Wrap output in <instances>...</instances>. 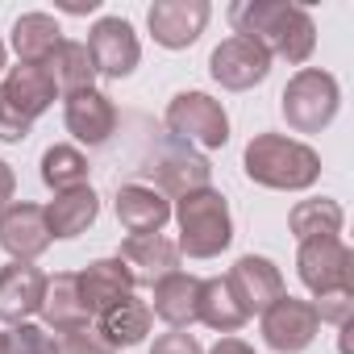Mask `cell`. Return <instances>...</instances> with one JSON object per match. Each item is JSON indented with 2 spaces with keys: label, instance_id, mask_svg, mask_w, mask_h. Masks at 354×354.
<instances>
[{
  "label": "cell",
  "instance_id": "1",
  "mask_svg": "<svg viewBox=\"0 0 354 354\" xmlns=\"http://www.w3.org/2000/svg\"><path fill=\"white\" fill-rule=\"evenodd\" d=\"M234 38H250L267 50V59H283L292 67L308 63L317 50V26L308 9L283 5V0H238L230 5Z\"/></svg>",
  "mask_w": 354,
  "mask_h": 354
},
{
  "label": "cell",
  "instance_id": "2",
  "mask_svg": "<svg viewBox=\"0 0 354 354\" xmlns=\"http://www.w3.org/2000/svg\"><path fill=\"white\" fill-rule=\"evenodd\" d=\"M246 180L271 192H308L321 180V154L308 142L283 138V133H254L246 154Z\"/></svg>",
  "mask_w": 354,
  "mask_h": 354
},
{
  "label": "cell",
  "instance_id": "3",
  "mask_svg": "<svg viewBox=\"0 0 354 354\" xmlns=\"http://www.w3.org/2000/svg\"><path fill=\"white\" fill-rule=\"evenodd\" d=\"M175 221H180V254L188 259H217L234 242V217L230 201L217 188H196L175 201Z\"/></svg>",
  "mask_w": 354,
  "mask_h": 354
},
{
  "label": "cell",
  "instance_id": "4",
  "mask_svg": "<svg viewBox=\"0 0 354 354\" xmlns=\"http://www.w3.org/2000/svg\"><path fill=\"white\" fill-rule=\"evenodd\" d=\"M337 104H342L337 80L321 67H300L279 96V113H283L288 129H296V133H321L337 117Z\"/></svg>",
  "mask_w": 354,
  "mask_h": 354
},
{
  "label": "cell",
  "instance_id": "5",
  "mask_svg": "<svg viewBox=\"0 0 354 354\" xmlns=\"http://www.w3.org/2000/svg\"><path fill=\"white\" fill-rule=\"evenodd\" d=\"M162 121H167L171 138H180L184 146L221 150L230 142V117H225L221 100H213L209 92H180V96H171Z\"/></svg>",
  "mask_w": 354,
  "mask_h": 354
},
{
  "label": "cell",
  "instance_id": "6",
  "mask_svg": "<svg viewBox=\"0 0 354 354\" xmlns=\"http://www.w3.org/2000/svg\"><path fill=\"white\" fill-rule=\"evenodd\" d=\"M138 175H146L150 188H158L162 196H175V201H180V196H188V192H196V188H209L213 167H209L205 154H196V150L184 146L180 138H167L162 146H154L150 158H142Z\"/></svg>",
  "mask_w": 354,
  "mask_h": 354
},
{
  "label": "cell",
  "instance_id": "7",
  "mask_svg": "<svg viewBox=\"0 0 354 354\" xmlns=\"http://www.w3.org/2000/svg\"><path fill=\"white\" fill-rule=\"evenodd\" d=\"M296 271L300 283L313 296H329V292H354V254L342 238H313L300 242L296 254Z\"/></svg>",
  "mask_w": 354,
  "mask_h": 354
},
{
  "label": "cell",
  "instance_id": "8",
  "mask_svg": "<svg viewBox=\"0 0 354 354\" xmlns=\"http://www.w3.org/2000/svg\"><path fill=\"white\" fill-rule=\"evenodd\" d=\"M321 329V317L313 308V300H300V296H279L267 313H263V342L279 354H300L313 346Z\"/></svg>",
  "mask_w": 354,
  "mask_h": 354
},
{
  "label": "cell",
  "instance_id": "9",
  "mask_svg": "<svg viewBox=\"0 0 354 354\" xmlns=\"http://www.w3.org/2000/svg\"><path fill=\"white\" fill-rule=\"evenodd\" d=\"M213 17V5L209 0H154L150 13H146V26H150V38L167 50H188L205 26Z\"/></svg>",
  "mask_w": 354,
  "mask_h": 354
},
{
  "label": "cell",
  "instance_id": "10",
  "mask_svg": "<svg viewBox=\"0 0 354 354\" xmlns=\"http://www.w3.org/2000/svg\"><path fill=\"white\" fill-rule=\"evenodd\" d=\"M50 225L46 209L30 201H13L0 209V250L13 254V263H34L50 250Z\"/></svg>",
  "mask_w": 354,
  "mask_h": 354
},
{
  "label": "cell",
  "instance_id": "11",
  "mask_svg": "<svg viewBox=\"0 0 354 354\" xmlns=\"http://www.w3.org/2000/svg\"><path fill=\"white\" fill-rule=\"evenodd\" d=\"M88 55L96 63V75H109V80H125L133 75L138 59H142V46H138V34L125 17H100L92 30H88Z\"/></svg>",
  "mask_w": 354,
  "mask_h": 354
},
{
  "label": "cell",
  "instance_id": "12",
  "mask_svg": "<svg viewBox=\"0 0 354 354\" xmlns=\"http://www.w3.org/2000/svg\"><path fill=\"white\" fill-rule=\"evenodd\" d=\"M225 283H230V292H234V300L242 304L246 317H254V313L263 317V313L288 292L279 267H275L271 259H263V254H242V259L230 267Z\"/></svg>",
  "mask_w": 354,
  "mask_h": 354
},
{
  "label": "cell",
  "instance_id": "13",
  "mask_svg": "<svg viewBox=\"0 0 354 354\" xmlns=\"http://www.w3.org/2000/svg\"><path fill=\"white\" fill-rule=\"evenodd\" d=\"M209 75L230 92H246V88H254V84H263L271 75V59L250 38H225L209 55Z\"/></svg>",
  "mask_w": 354,
  "mask_h": 354
},
{
  "label": "cell",
  "instance_id": "14",
  "mask_svg": "<svg viewBox=\"0 0 354 354\" xmlns=\"http://www.w3.org/2000/svg\"><path fill=\"white\" fill-rule=\"evenodd\" d=\"M42 292H46V271L34 263H9L0 267V321L5 325H21L42 308Z\"/></svg>",
  "mask_w": 354,
  "mask_h": 354
},
{
  "label": "cell",
  "instance_id": "15",
  "mask_svg": "<svg viewBox=\"0 0 354 354\" xmlns=\"http://www.w3.org/2000/svg\"><path fill=\"white\" fill-rule=\"evenodd\" d=\"M63 121H67V133H71L75 142H84V146L96 150V146H104V142L113 138V129H117V109H113V100H109L104 92L88 88V92L67 96Z\"/></svg>",
  "mask_w": 354,
  "mask_h": 354
},
{
  "label": "cell",
  "instance_id": "16",
  "mask_svg": "<svg viewBox=\"0 0 354 354\" xmlns=\"http://www.w3.org/2000/svg\"><path fill=\"white\" fill-rule=\"evenodd\" d=\"M117 259L129 267L133 283H146V288H154V283L167 279L171 271H180V246H175L171 238H162V234H138V238H125Z\"/></svg>",
  "mask_w": 354,
  "mask_h": 354
},
{
  "label": "cell",
  "instance_id": "17",
  "mask_svg": "<svg viewBox=\"0 0 354 354\" xmlns=\"http://www.w3.org/2000/svg\"><path fill=\"white\" fill-rule=\"evenodd\" d=\"M150 317L167 321L171 329H192L201 321V279L171 271L167 279L154 283V300H150Z\"/></svg>",
  "mask_w": 354,
  "mask_h": 354
},
{
  "label": "cell",
  "instance_id": "18",
  "mask_svg": "<svg viewBox=\"0 0 354 354\" xmlns=\"http://www.w3.org/2000/svg\"><path fill=\"white\" fill-rule=\"evenodd\" d=\"M117 221L129 238L158 234L171 221V201L150 184H121L117 188Z\"/></svg>",
  "mask_w": 354,
  "mask_h": 354
},
{
  "label": "cell",
  "instance_id": "19",
  "mask_svg": "<svg viewBox=\"0 0 354 354\" xmlns=\"http://www.w3.org/2000/svg\"><path fill=\"white\" fill-rule=\"evenodd\" d=\"M150 304L146 300H138L133 292L129 296H121L117 304H109L104 313H96V321H92V329L104 337V346L117 354V350H129V346H138V342H146V333H150Z\"/></svg>",
  "mask_w": 354,
  "mask_h": 354
},
{
  "label": "cell",
  "instance_id": "20",
  "mask_svg": "<svg viewBox=\"0 0 354 354\" xmlns=\"http://www.w3.org/2000/svg\"><path fill=\"white\" fill-rule=\"evenodd\" d=\"M38 313H42V321H46L55 333L92 325V313L84 308V296H80V275H75V271L46 275V292H42V308H38Z\"/></svg>",
  "mask_w": 354,
  "mask_h": 354
},
{
  "label": "cell",
  "instance_id": "21",
  "mask_svg": "<svg viewBox=\"0 0 354 354\" xmlns=\"http://www.w3.org/2000/svg\"><path fill=\"white\" fill-rule=\"evenodd\" d=\"M0 92L9 96V104H13L26 121H38V117L55 104V96H59L50 71H46V67H34V63L9 67V75H5V84H0Z\"/></svg>",
  "mask_w": 354,
  "mask_h": 354
},
{
  "label": "cell",
  "instance_id": "22",
  "mask_svg": "<svg viewBox=\"0 0 354 354\" xmlns=\"http://www.w3.org/2000/svg\"><path fill=\"white\" fill-rule=\"evenodd\" d=\"M75 275H80V296H84V308L92 313V321H96V313H104L109 304H117L121 296L133 292V275L121 259H96Z\"/></svg>",
  "mask_w": 354,
  "mask_h": 354
},
{
  "label": "cell",
  "instance_id": "23",
  "mask_svg": "<svg viewBox=\"0 0 354 354\" xmlns=\"http://www.w3.org/2000/svg\"><path fill=\"white\" fill-rule=\"evenodd\" d=\"M100 217V201L92 188H71V192H59L50 205H46V225H50V238H80L88 234V225Z\"/></svg>",
  "mask_w": 354,
  "mask_h": 354
},
{
  "label": "cell",
  "instance_id": "24",
  "mask_svg": "<svg viewBox=\"0 0 354 354\" xmlns=\"http://www.w3.org/2000/svg\"><path fill=\"white\" fill-rule=\"evenodd\" d=\"M59 46H63V30L50 13H21L13 21V50H17L21 63L42 67Z\"/></svg>",
  "mask_w": 354,
  "mask_h": 354
},
{
  "label": "cell",
  "instance_id": "25",
  "mask_svg": "<svg viewBox=\"0 0 354 354\" xmlns=\"http://www.w3.org/2000/svg\"><path fill=\"white\" fill-rule=\"evenodd\" d=\"M42 67L50 71V80H55V88H59L63 96L88 92V88L96 84V63H92L88 46H84V42H71V38H63V46H59Z\"/></svg>",
  "mask_w": 354,
  "mask_h": 354
},
{
  "label": "cell",
  "instance_id": "26",
  "mask_svg": "<svg viewBox=\"0 0 354 354\" xmlns=\"http://www.w3.org/2000/svg\"><path fill=\"white\" fill-rule=\"evenodd\" d=\"M342 221H346V213H342V205L337 201H300L292 213H288V230H292V238L296 242H313V238H337L342 234Z\"/></svg>",
  "mask_w": 354,
  "mask_h": 354
},
{
  "label": "cell",
  "instance_id": "27",
  "mask_svg": "<svg viewBox=\"0 0 354 354\" xmlns=\"http://www.w3.org/2000/svg\"><path fill=\"white\" fill-rule=\"evenodd\" d=\"M201 321L209 325V329H217V333H238L250 317L242 313V304L234 300V292H230V283L221 279V275H213V279H201Z\"/></svg>",
  "mask_w": 354,
  "mask_h": 354
},
{
  "label": "cell",
  "instance_id": "28",
  "mask_svg": "<svg viewBox=\"0 0 354 354\" xmlns=\"http://www.w3.org/2000/svg\"><path fill=\"white\" fill-rule=\"evenodd\" d=\"M38 175L55 196L71 188H88V158L80 146H50L38 162Z\"/></svg>",
  "mask_w": 354,
  "mask_h": 354
},
{
  "label": "cell",
  "instance_id": "29",
  "mask_svg": "<svg viewBox=\"0 0 354 354\" xmlns=\"http://www.w3.org/2000/svg\"><path fill=\"white\" fill-rule=\"evenodd\" d=\"M5 342H9V354H59V342L42 325H30V321L13 325L5 333Z\"/></svg>",
  "mask_w": 354,
  "mask_h": 354
},
{
  "label": "cell",
  "instance_id": "30",
  "mask_svg": "<svg viewBox=\"0 0 354 354\" xmlns=\"http://www.w3.org/2000/svg\"><path fill=\"white\" fill-rule=\"evenodd\" d=\"M313 308H317L321 321H329V325L342 329V325L354 317V292H329V296H317Z\"/></svg>",
  "mask_w": 354,
  "mask_h": 354
},
{
  "label": "cell",
  "instance_id": "31",
  "mask_svg": "<svg viewBox=\"0 0 354 354\" xmlns=\"http://www.w3.org/2000/svg\"><path fill=\"white\" fill-rule=\"evenodd\" d=\"M59 354H113V350L104 346V337L92 325H84V329H67L59 337Z\"/></svg>",
  "mask_w": 354,
  "mask_h": 354
},
{
  "label": "cell",
  "instance_id": "32",
  "mask_svg": "<svg viewBox=\"0 0 354 354\" xmlns=\"http://www.w3.org/2000/svg\"><path fill=\"white\" fill-rule=\"evenodd\" d=\"M30 129H34V121H26V117L9 104V96L0 92V142H26Z\"/></svg>",
  "mask_w": 354,
  "mask_h": 354
},
{
  "label": "cell",
  "instance_id": "33",
  "mask_svg": "<svg viewBox=\"0 0 354 354\" xmlns=\"http://www.w3.org/2000/svg\"><path fill=\"white\" fill-rule=\"evenodd\" d=\"M150 354H205V346H201L196 333H188V329H171V333L154 337Z\"/></svg>",
  "mask_w": 354,
  "mask_h": 354
},
{
  "label": "cell",
  "instance_id": "34",
  "mask_svg": "<svg viewBox=\"0 0 354 354\" xmlns=\"http://www.w3.org/2000/svg\"><path fill=\"white\" fill-rule=\"evenodd\" d=\"M13 192H17V175H13V167L5 158H0V209L13 205Z\"/></svg>",
  "mask_w": 354,
  "mask_h": 354
},
{
  "label": "cell",
  "instance_id": "35",
  "mask_svg": "<svg viewBox=\"0 0 354 354\" xmlns=\"http://www.w3.org/2000/svg\"><path fill=\"white\" fill-rule=\"evenodd\" d=\"M209 354H254V346L242 342V337H234V333H225V337H217V346Z\"/></svg>",
  "mask_w": 354,
  "mask_h": 354
},
{
  "label": "cell",
  "instance_id": "36",
  "mask_svg": "<svg viewBox=\"0 0 354 354\" xmlns=\"http://www.w3.org/2000/svg\"><path fill=\"white\" fill-rule=\"evenodd\" d=\"M96 5H100V0H88V5H63V13H75V17H84V13H96Z\"/></svg>",
  "mask_w": 354,
  "mask_h": 354
},
{
  "label": "cell",
  "instance_id": "37",
  "mask_svg": "<svg viewBox=\"0 0 354 354\" xmlns=\"http://www.w3.org/2000/svg\"><path fill=\"white\" fill-rule=\"evenodd\" d=\"M5 59H9V50H5V42H0V71H5Z\"/></svg>",
  "mask_w": 354,
  "mask_h": 354
},
{
  "label": "cell",
  "instance_id": "38",
  "mask_svg": "<svg viewBox=\"0 0 354 354\" xmlns=\"http://www.w3.org/2000/svg\"><path fill=\"white\" fill-rule=\"evenodd\" d=\"M0 354H9V342H5V333H0Z\"/></svg>",
  "mask_w": 354,
  "mask_h": 354
}]
</instances>
